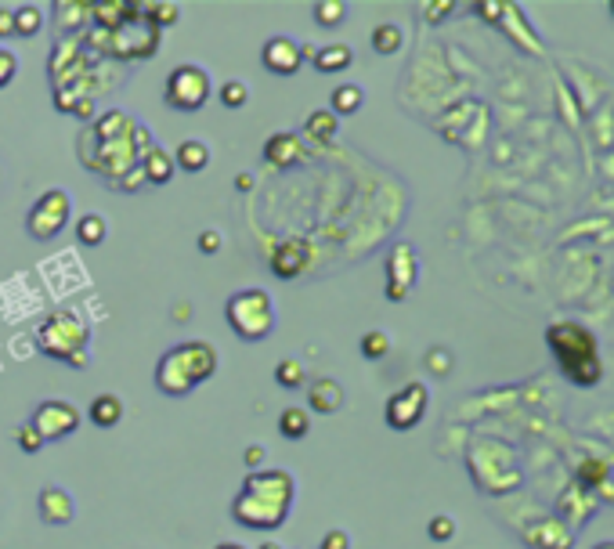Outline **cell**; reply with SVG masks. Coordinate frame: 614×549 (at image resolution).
I'll use <instances>...</instances> for the list:
<instances>
[{
  "instance_id": "obj_1",
  "label": "cell",
  "mask_w": 614,
  "mask_h": 549,
  "mask_svg": "<svg viewBox=\"0 0 614 549\" xmlns=\"http://www.w3.org/2000/svg\"><path fill=\"white\" fill-rule=\"evenodd\" d=\"M293 495H296V481L289 470H253L231 502V517L246 527L275 531L285 524Z\"/></svg>"
},
{
  "instance_id": "obj_2",
  "label": "cell",
  "mask_w": 614,
  "mask_h": 549,
  "mask_svg": "<svg viewBox=\"0 0 614 549\" xmlns=\"http://www.w3.org/2000/svg\"><path fill=\"white\" fill-rule=\"evenodd\" d=\"M546 344L560 365V373L578 383V387H592L600 383L603 376V365H600V344H596V333H589L582 322L574 319H564V322H553L546 329Z\"/></svg>"
},
{
  "instance_id": "obj_3",
  "label": "cell",
  "mask_w": 614,
  "mask_h": 549,
  "mask_svg": "<svg viewBox=\"0 0 614 549\" xmlns=\"http://www.w3.org/2000/svg\"><path fill=\"white\" fill-rule=\"evenodd\" d=\"M217 373V347L203 344V340H188L170 347L159 365H156V387L167 398H185L192 394L203 380H210Z\"/></svg>"
},
{
  "instance_id": "obj_4",
  "label": "cell",
  "mask_w": 614,
  "mask_h": 549,
  "mask_svg": "<svg viewBox=\"0 0 614 549\" xmlns=\"http://www.w3.org/2000/svg\"><path fill=\"white\" fill-rule=\"evenodd\" d=\"M37 351L55 362H66L73 369H84L91 358V333H87L84 315L73 308L51 311L44 319V326L37 329Z\"/></svg>"
},
{
  "instance_id": "obj_5",
  "label": "cell",
  "mask_w": 614,
  "mask_h": 549,
  "mask_svg": "<svg viewBox=\"0 0 614 549\" xmlns=\"http://www.w3.org/2000/svg\"><path fill=\"white\" fill-rule=\"evenodd\" d=\"M224 319H228V326L235 329V337H239V340H249V344L267 340L271 329H275L271 297H267L264 290H257V286H246V290L231 293L228 304H224Z\"/></svg>"
},
{
  "instance_id": "obj_6",
  "label": "cell",
  "mask_w": 614,
  "mask_h": 549,
  "mask_svg": "<svg viewBox=\"0 0 614 549\" xmlns=\"http://www.w3.org/2000/svg\"><path fill=\"white\" fill-rule=\"evenodd\" d=\"M163 98L177 112H199L206 105V98H210V73L199 69V66L170 69V76L163 84Z\"/></svg>"
},
{
  "instance_id": "obj_7",
  "label": "cell",
  "mask_w": 614,
  "mask_h": 549,
  "mask_svg": "<svg viewBox=\"0 0 614 549\" xmlns=\"http://www.w3.org/2000/svg\"><path fill=\"white\" fill-rule=\"evenodd\" d=\"M69 213H73L69 192H66V188H48V192L33 202V210H30V217H26V231H30L33 238H41V242H51V238L62 235V228L69 224Z\"/></svg>"
},
{
  "instance_id": "obj_8",
  "label": "cell",
  "mask_w": 614,
  "mask_h": 549,
  "mask_svg": "<svg viewBox=\"0 0 614 549\" xmlns=\"http://www.w3.org/2000/svg\"><path fill=\"white\" fill-rule=\"evenodd\" d=\"M80 423H84V419H80V409L69 405V401H55V398H51V401H41V405L33 409V419H30V427L44 437V445L77 434Z\"/></svg>"
},
{
  "instance_id": "obj_9",
  "label": "cell",
  "mask_w": 614,
  "mask_h": 549,
  "mask_svg": "<svg viewBox=\"0 0 614 549\" xmlns=\"http://www.w3.org/2000/svg\"><path fill=\"white\" fill-rule=\"evenodd\" d=\"M427 405H430V391L423 383H409V387H402L398 394L387 398L384 419H387L391 430H412L427 416Z\"/></svg>"
},
{
  "instance_id": "obj_10",
  "label": "cell",
  "mask_w": 614,
  "mask_h": 549,
  "mask_svg": "<svg viewBox=\"0 0 614 549\" xmlns=\"http://www.w3.org/2000/svg\"><path fill=\"white\" fill-rule=\"evenodd\" d=\"M416 274H420V260L416 249L409 242H398L387 256V301H405L416 286Z\"/></svg>"
},
{
  "instance_id": "obj_11",
  "label": "cell",
  "mask_w": 614,
  "mask_h": 549,
  "mask_svg": "<svg viewBox=\"0 0 614 549\" xmlns=\"http://www.w3.org/2000/svg\"><path fill=\"white\" fill-rule=\"evenodd\" d=\"M260 62L271 76H293L300 73V62H303V48L300 40H289V37H271L260 51Z\"/></svg>"
},
{
  "instance_id": "obj_12",
  "label": "cell",
  "mask_w": 614,
  "mask_h": 549,
  "mask_svg": "<svg viewBox=\"0 0 614 549\" xmlns=\"http://www.w3.org/2000/svg\"><path fill=\"white\" fill-rule=\"evenodd\" d=\"M307 260H312V249H307V242L300 238H285L278 246H271L267 253V267L275 279H296V274L307 267Z\"/></svg>"
},
{
  "instance_id": "obj_13",
  "label": "cell",
  "mask_w": 614,
  "mask_h": 549,
  "mask_svg": "<svg viewBox=\"0 0 614 549\" xmlns=\"http://www.w3.org/2000/svg\"><path fill=\"white\" fill-rule=\"evenodd\" d=\"M307 409L312 412H322V416H333L344 409V387L330 376H319L312 380V387H307Z\"/></svg>"
},
{
  "instance_id": "obj_14",
  "label": "cell",
  "mask_w": 614,
  "mask_h": 549,
  "mask_svg": "<svg viewBox=\"0 0 614 549\" xmlns=\"http://www.w3.org/2000/svg\"><path fill=\"white\" fill-rule=\"evenodd\" d=\"M37 506H41V520L51 527H62L73 520V495L66 488H44Z\"/></svg>"
},
{
  "instance_id": "obj_15",
  "label": "cell",
  "mask_w": 614,
  "mask_h": 549,
  "mask_svg": "<svg viewBox=\"0 0 614 549\" xmlns=\"http://www.w3.org/2000/svg\"><path fill=\"white\" fill-rule=\"evenodd\" d=\"M264 159H267L271 166H293V163H300V159H303L300 138H296V134H289V130L271 134V138L264 141Z\"/></svg>"
},
{
  "instance_id": "obj_16",
  "label": "cell",
  "mask_w": 614,
  "mask_h": 549,
  "mask_svg": "<svg viewBox=\"0 0 614 549\" xmlns=\"http://www.w3.org/2000/svg\"><path fill=\"white\" fill-rule=\"evenodd\" d=\"M141 177H145L149 184H167V181L174 177V156H170L167 148L152 145V148L141 156Z\"/></svg>"
},
{
  "instance_id": "obj_17",
  "label": "cell",
  "mask_w": 614,
  "mask_h": 549,
  "mask_svg": "<svg viewBox=\"0 0 614 549\" xmlns=\"http://www.w3.org/2000/svg\"><path fill=\"white\" fill-rule=\"evenodd\" d=\"M312 62L319 73H344L355 62V51L348 44H326L322 51H312Z\"/></svg>"
},
{
  "instance_id": "obj_18",
  "label": "cell",
  "mask_w": 614,
  "mask_h": 549,
  "mask_svg": "<svg viewBox=\"0 0 614 549\" xmlns=\"http://www.w3.org/2000/svg\"><path fill=\"white\" fill-rule=\"evenodd\" d=\"M174 166H181L185 174H199V170H206L210 166V148H206V141H181L177 145V152H174Z\"/></svg>"
},
{
  "instance_id": "obj_19",
  "label": "cell",
  "mask_w": 614,
  "mask_h": 549,
  "mask_svg": "<svg viewBox=\"0 0 614 549\" xmlns=\"http://www.w3.org/2000/svg\"><path fill=\"white\" fill-rule=\"evenodd\" d=\"M87 416H91V423H95V427L109 430V427H116V423L123 419V401H120L116 394H98V398L91 401Z\"/></svg>"
},
{
  "instance_id": "obj_20",
  "label": "cell",
  "mask_w": 614,
  "mask_h": 549,
  "mask_svg": "<svg viewBox=\"0 0 614 549\" xmlns=\"http://www.w3.org/2000/svg\"><path fill=\"white\" fill-rule=\"evenodd\" d=\"M303 130H307V138H312V141L330 145V141L337 138V130H340V120H337L330 109H315L312 116L303 120Z\"/></svg>"
},
{
  "instance_id": "obj_21",
  "label": "cell",
  "mask_w": 614,
  "mask_h": 549,
  "mask_svg": "<svg viewBox=\"0 0 614 549\" xmlns=\"http://www.w3.org/2000/svg\"><path fill=\"white\" fill-rule=\"evenodd\" d=\"M330 112L340 120V116H355L362 105H366V91L358 87V84H340L333 94H330Z\"/></svg>"
},
{
  "instance_id": "obj_22",
  "label": "cell",
  "mask_w": 614,
  "mask_h": 549,
  "mask_svg": "<svg viewBox=\"0 0 614 549\" xmlns=\"http://www.w3.org/2000/svg\"><path fill=\"white\" fill-rule=\"evenodd\" d=\"M278 434L285 441H303L307 434H312V416H307V409H282L278 416Z\"/></svg>"
},
{
  "instance_id": "obj_23",
  "label": "cell",
  "mask_w": 614,
  "mask_h": 549,
  "mask_svg": "<svg viewBox=\"0 0 614 549\" xmlns=\"http://www.w3.org/2000/svg\"><path fill=\"white\" fill-rule=\"evenodd\" d=\"M402 44H405L402 26H394V22H380V26L373 30V51H376V55H398V51H402Z\"/></svg>"
},
{
  "instance_id": "obj_24",
  "label": "cell",
  "mask_w": 614,
  "mask_h": 549,
  "mask_svg": "<svg viewBox=\"0 0 614 549\" xmlns=\"http://www.w3.org/2000/svg\"><path fill=\"white\" fill-rule=\"evenodd\" d=\"M105 235H109V224H105L102 213H84V217L77 220V238H80V246H102Z\"/></svg>"
},
{
  "instance_id": "obj_25",
  "label": "cell",
  "mask_w": 614,
  "mask_h": 549,
  "mask_svg": "<svg viewBox=\"0 0 614 549\" xmlns=\"http://www.w3.org/2000/svg\"><path fill=\"white\" fill-rule=\"evenodd\" d=\"M303 380H307L303 362H296V358H282V362L275 365V383H278L282 391H300V387H303Z\"/></svg>"
},
{
  "instance_id": "obj_26",
  "label": "cell",
  "mask_w": 614,
  "mask_h": 549,
  "mask_svg": "<svg viewBox=\"0 0 614 549\" xmlns=\"http://www.w3.org/2000/svg\"><path fill=\"white\" fill-rule=\"evenodd\" d=\"M312 12H315V22H319V26L337 30V26L344 22V15H348V4H344V0H319Z\"/></svg>"
},
{
  "instance_id": "obj_27",
  "label": "cell",
  "mask_w": 614,
  "mask_h": 549,
  "mask_svg": "<svg viewBox=\"0 0 614 549\" xmlns=\"http://www.w3.org/2000/svg\"><path fill=\"white\" fill-rule=\"evenodd\" d=\"M41 26H44V12L37 4H26L15 12V37H33L41 33Z\"/></svg>"
},
{
  "instance_id": "obj_28",
  "label": "cell",
  "mask_w": 614,
  "mask_h": 549,
  "mask_svg": "<svg viewBox=\"0 0 614 549\" xmlns=\"http://www.w3.org/2000/svg\"><path fill=\"white\" fill-rule=\"evenodd\" d=\"M387 351H391V337H387L384 329H373V333L362 337V355H366L369 362H380Z\"/></svg>"
},
{
  "instance_id": "obj_29",
  "label": "cell",
  "mask_w": 614,
  "mask_h": 549,
  "mask_svg": "<svg viewBox=\"0 0 614 549\" xmlns=\"http://www.w3.org/2000/svg\"><path fill=\"white\" fill-rule=\"evenodd\" d=\"M246 102H249V87H246L242 80L221 84V105H224V109H242Z\"/></svg>"
},
{
  "instance_id": "obj_30",
  "label": "cell",
  "mask_w": 614,
  "mask_h": 549,
  "mask_svg": "<svg viewBox=\"0 0 614 549\" xmlns=\"http://www.w3.org/2000/svg\"><path fill=\"white\" fill-rule=\"evenodd\" d=\"M145 19H149V26H174L181 19V8L177 4H149Z\"/></svg>"
},
{
  "instance_id": "obj_31",
  "label": "cell",
  "mask_w": 614,
  "mask_h": 549,
  "mask_svg": "<svg viewBox=\"0 0 614 549\" xmlns=\"http://www.w3.org/2000/svg\"><path fill=\"white\" fill-rule=\"evenodd\" d=\"M427 535H430L434 542H448V538H456V520H452L448 513H438V517H430Z\"/></svg>"
},
{
  "instance_id": "obj_32",
  "label": "cell",
  "mask_w": 614,
  "mask_h": 549,
  "mask_svg": "<svg viewBox=\"0 0 614 549\" xmlns=\"http://www.w3.org/2000/svg\"><path fill=\"white\" fill-rule=\"evenodd\" d=\"M15 445H19L26 455H37V452L44 448V437H41V434H37L30 423H23V427L15 430Z\"/></svg>"
},
{
  "instance_id": "obj_33",
  "label": "cell",
  "mask_w": 614,
  "mask_h": 549,
  "mask_svg": "<svg viewBox=\"0 0 614 549\" xmlns=\"http://www.w3.org/2000/svg\"><path fill=\"white\" fill-rule=\"evenodd\" d=\"M427 369H430L434 376H448V373H452V351L430 347V351H427Z\"/></svg>"
},
{
  "instance_id": "obj_34",
  "label": "cell",
  "mask_w": 614,
  "mask_h": 549,
  "mask_svg": "<svg viewBox=\"0 0 614 549\" xmlns=\"http://www.w3.org/2000/svg\"><path fill=\"white\" fill-rule=\"evenodd\" d=\"M15 73H19V58H15V51L0 48V87H8V84L15 80Z\"/></svg>"
},
{
  "instance_id": "obj_35",
  "label": "cell",
  "mask_w": 614,
  "mask_h": 549,
  "mask_svg": "<svg viewBox=\"0 0 614 549\" xmlns=\"http://www.w3.org/2000/svg\"><path fill=\"white\" fill-rule=\"evenodd\" d=\"M195 246H199V253H206V256H213L221 246H224V238H221V231H213V228H206V231H199V238H195Z\"/></svg>"
},
{
  "instance_id": "obj_36",
  "label": "cell",
  "mask_w": 614,
  "mask_h": 549,
  "mask_svg": "<svg viewBox=\"0 0 614 549\" xmlns=\"http://www.w3.org/2000/svg\"><path fill=\"white\" fill-rule=\"evenodd\" d=\"M319 549H351V535L348 531H330V535H322Z\"/></svg>"
},
{
  "instance_id": "obj_37",
  "label": "cell",
  "mask_w": 614,
  "mask_h": 549,
  "mask_svg": "<svg viewBox=\"0 0 614 549\" xmlns=\"http://www.w3.org/2000/svg\"><path fill=\"white\" fill-rule=\"evenodd\" d=\"M456 4L452 0H441V4H423V12H427V22H441L445 19V12H452Z\"/></svg>"
},
{
  "instance_id": "obj_38",
  "label": "cell",
  "mask_w": 614,
  "mask_h": 549,
  "mask_svg": "<svg viewBox=\"0 0 614 549\" xmlns=\"http://www.w3.org/2000/svg\"><path fill=\"white\" fill-rule=\"evenodd\" d=\"M264 455H267V448H260V445H249L242 459H246V466H249V470H257V466H264Z\"/></svg>"
},
{
  "instance_id": "obj_39",
  "label": "cell",
  "mask_w": 614,
  "mask_h": 549,
  "mask_svg": "<svg viewBox=\"0 0 614 549\" xmlns=\"http://www.w3.org/2000/svg\"><path fill=\"white\" fill-rule=\"evenodd\" d=\"M0 37H15V12L0 8Z\"/></svg>"
},
{
  "instance_id": "obj_40",
  "label": "cell",
  "mask_w": 614,
  "mask_h": 549,
  "mask_svg": "<svg viewBox=\"0 0 614 549\" xmlns=\"http://www.w3.org/2000/svg\"><path fill=\"white\" fill-rule=\"evenodd\" d=\"M235 188H239V192H249V188H253V174H239V177H235Z\"/></svg>"
},
{
  "instance_id": "obj_41",
  "label": "cell",
  "mask_w": 614,
  "mask_h": 549,
  "mask_svg": "<svg viewBox=\"0 0 614 549\" xmlns=\"http://www.w3.org/2000/svg\"><path fill=\"white\" fill-rule=\"evenodd\" d=\"M174 319H181V322H188V319H192V308H174Z\"/></svg>"
},
{
  "instance_id": "obj_42",
  "label": "cell",
  "mask_w": 614,
  "mask_h": 549,
  "mask_svg": "<svg viewBox=\"0 0 614 549\" xmlns=\"http://www.w3.org/2000/svg\"><path fill=\"white\" fill-rule=\"evenodd\" d=\"M257 549H282V545H278V542H271V538H264V542H260Z\"/></svg>"
},
{
  "instance_id": "obj_43",
  "label": "cell",
  "mask_w": 614,
  "mask_h": 549,
  "mask_svg": "<svg viewBox=\"0 0 614 549\" xmlns=\"http://www.w3.org/2000/svg\"><path fill=\"white\" fill-rule=\"evenodd\" d=\"M213 549H246V545H239V542H221V545H213Z\"/></svg>"
},
{
  "instance_id": "obj_44",
  "label": "cell",
  "mask_w": 614,
  "mask_h": 549,
  "mask_svg": "<svg viewBox=\"0 0 614 549\" xmlns=\"http://www.w3.org/2000/svg\"><path fill=\"white\" fill-rule=\"evenodd\" d=\"M592 549H614V542H596Z\"/></svg>"
},
{
  "instance_id": "obj_45",
  "label": "cell",
  "mask_w": 614,
  "mask_h": 549,
  "mask_svg": "<svg viewBox=\"0 0 614 549\" xmlns=\"http://www.w3.org/2000/svg\"><path fill=\"white\" fill-rule=\"evenodd\" d=\"M607 12H610V15H614V0H610V4H607Z\"/></svg>"
}]
</instances>
